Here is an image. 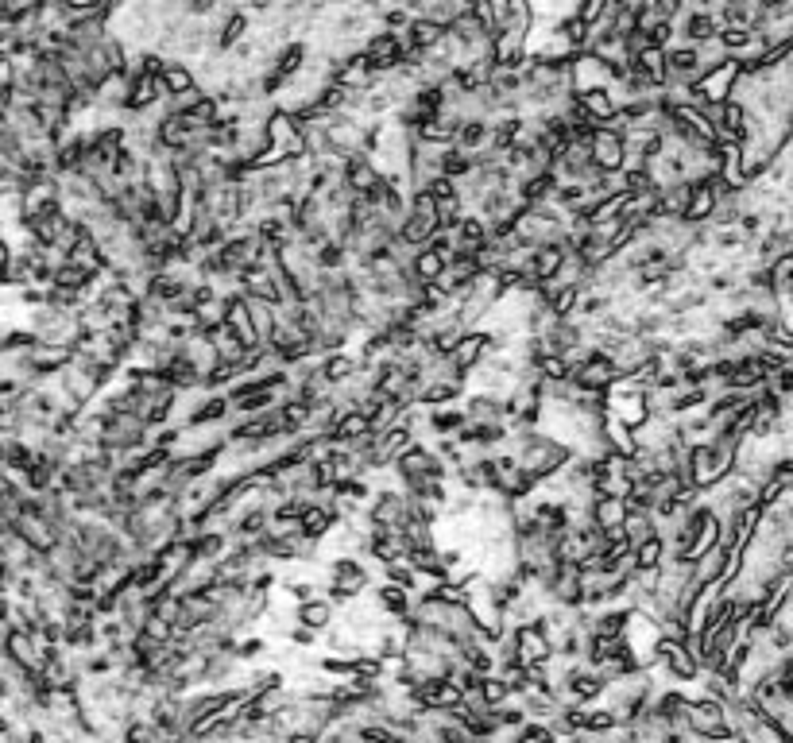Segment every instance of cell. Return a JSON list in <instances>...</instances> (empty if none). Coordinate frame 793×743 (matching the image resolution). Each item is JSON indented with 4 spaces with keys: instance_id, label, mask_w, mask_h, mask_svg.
Wrapping results in <instances>:
<instances>
[{
    "instance_id": "obj_30",
    "label": "cell",
    "mask_w": 793,
    "mask_h": 743,
    "mask_svg": "<svg viewBox=\"0 0 793 743\" xmlns=\"http://www.w3.org/2000/svg\"><path fill=\"white\" fill-rule=\"evenodd\" d=\"M78 326H82V337H105L113 322H109V314L97 306V302H86L82 310H78Z\"/></svg>"
},
{
    "instance_id": "obj_14",
    "label": "cell",
    "mask_w": 793,
    "mask_h": 743,
    "mask_svg": "<svg viewBox=\"0 0 793 743\" xmlns=\"http://www.w3.org/2000/svg\"><path fill=\"white\" fill-rule=\"evenodd\" d=\"M569 380L577 387H585V391H608L612 387V380H616V368H612V360L608 357H600V353H592V357L581 364V368H573L569 372Z\"/></svg>"
},
{
    "instance_id": "obj_34",
    "label": "cell",
    "mask_w": 793,
    "mask_h": 743,
    "mask_svg": "<svg viewBox=\"0 0 793 743\" xmlns=\"http://www.w3.org/2000/svg\"><path fill=\"white\" fill-rule=\"evenodd\" d=\"M604 4L608 0H581V4H573V20L581 24V28H592V24H600V16H604Z\"/></svg>"
},
{
    "instance_id": "obj_29",
    "label": "cell",
    "mask_w": 793,
    "mask_h": 743,
    "mask_svg": "<svg viewBox=\"0 0 793 743\" xmlns=\"http://www.w3.org/2000/svg\"><path fill=\"white\" fill-rule=\"evenodd\" d=\"M441 271H445V260H441L438 252H430V248H418L414 252V264H411V275L426 287V283H438Z\"/></svg>"
},
{
    "instance_id": "obj_7",
    "label": "cell",
    "mask_w": 793,
    "mask_h": 743,
    "mask_svg": "<svg viewBox=\"0 0 793 743\" xmlns=\"http://www.w3.org/2000/svg\"><path fill=\"white\" fill-rule=\"evenodd\" d=\"M0 654H4L12 666H20L24 674H39V670L47 666V658L35 651L28 631H4V635H0Z\"/></svg>"
},
{
    "instance_id": "obj_27",
    "label": "cell",
    "mask_w": 793,
    "mask_h": 743,
    "mask_svg": "<svg viewBox=\"0 0 793 743\" xmlns=\"http://www.w3.org/2000/svg\"><path fill=\"white\" fill-rule=\"evenodd\" d=\"M225 310H229V306H225V302H221V298H206V302H202V306H194V329H198V333H217V329L225 326Z\"/></svg>"
},
{
    "instance_id": "obj_5",
    "label": "cell",
    "mask_w": 793,
    "mask_h": 743,
    "mask_svg": "<svg viewBox=\"0 0 793 743\" xmlns=\"http://www.w3.org/2000/svg\"><path fill=\"white\" fill-rule=\"evenodd\" d=\"M488 357V333H480V329H465L461 333V341L449 349V368H453V376L457 380H465L472 368H480V360Z\"/></svg>"
},
{
    "instance_id": "obj_26",
    "label": "cell",
    "mask_w": 793,
    "mask_h": 743,
    "mask_svg": "<svg viewBox=\"0 0 793 743\" xmlns=\"http://www.w3.org/2000/svg\"><path fill=\"white\" fill-rule=\"evenodd\" d=\"M573 101L585 109L588 117L596 120V124H608V120L616 117V105H612V97L604 90H588V93H573Z\"/></svg>"
},
{
    "instance_id": "obj_6",
    "label": "cell",
    "mask_w": 793,
    "mask_h": 743,
    "mask_svg": "<svg viewBox=\"0 0 793 743\" xmlns=\"http://www.w3.org/2000/svg\"><path fill=\"white\" fill-rule=\"evenodd\" d=\"M147 426L140 415H109L105 418V434H101V449H140L144 446Z\"/></svg>"
},
{
    "instance_id": "obj_16",
    "label": "cell",
    "mask_w": 793,
    "mask_h": 743,
    "mask_svg": "<svg viewBox=\"0 0 793 743\" xmlns=\"http://www.w3.org/2000/svg\"><path fill=\"white\" fill-rule=\"evenodd\" d=\"M74 360L70 349H55V345H35L28 353V368L35 372V380H47V376H59L62 368Z\"/></svg>"
},
{
    "instance_id": "obj_1",
    "label": "cell",
    "mask_w": 793,
    "mask_h": 743,
    "mask_svg": "<svg viewBox=\"0 0 793 743\" xmlns=\"http://www.w3.org/2000/svg\"><path fill=\"white\" fill-rule=\"evenodd\" d=\"M569 457H573L569 449L558 446V442H550V438H542V434L534 430L527 442H523V449L515 453V465H519V473L530 476L534 484H542V480H550V476L558 473Z\"/></svg>"
},
{
    "instance_id": "obj_19",
    "label": "cell",
    "mask_w": 793,
    "mask_h": 743,
    "mask_svg": "<svg viewBox=\"0 0 793 743\" xmlns=\"http://www.w3.org/2000/svg\"><path fill=\"white\" fill-rule=\"evenodd\" d=\"M728 554H732V546H716V550H708L705 558H697V562H693V585H701V589H705V585H720Z\"/></svg>"
},
{
    "instance_id": "obj_35",
    "label": "cell",
    "mask_w": 793,
    "mask_h": 743,
    "mask_svg": "<svg viewBox=\"0 0 793 743\" xmlns=\"http://www.w3.org/2000/svg\"><path fill=\"white\" fill-rule=\"evenodd\" d=\"M8 264H12V248H8L4 237H0V271H8Z\"/></svg>"
},
{
    "instance_id": "obj_17",
    "label": "cell",
    "mask_w": 793,
    "mask_h": 743,
    "mask_svg": "<svg viewBox=\"0 0 793 743\" xmlns=\"http://www.w3.org/2000/svg\"><path fill=\"white\" fill-rule=\"evenodd\" d=\"M229 310H225V329L236 337V345L248 353V349H260V341H256V333H252V322H248V306H244V298H233V302H225Z\"/></svg>"
},
{
    "instance_id": "obj_2",
    "label": "cell",
    "mask_w": 793,
    "mask_h": 743,
    "mask_svg": "<svg viewBox=\"0 0 793 743\" xmlns=\"http://www.w3.org/2000/svg\"><path fill=\"white\" fill-rule=\"evenodd\" d=\"M685 732H689L693 740H705V743L732 740V728H728L724 705H716V701H708V697L685 701Z\"/></svg>"
},
{
    "instance_id": "obj_23",
    "label": "cell",
    "mask_w": 793,
    "mask_h": 743,
    "mask_svg": "<svg viewBox=\"0 0 793 743\" xmlns=\"http://www.w3.org/2000/svg\"><path fill=\"white\" fill-rule=\"evenodd\" d=\"M240 295L256 298V302H271L275 306V279L267 268H252L240 275Z\"/></svg>"
},
{
    "instance_id": "obj_11",
    "label": "cell",
    "mask_w": 793,
    "mask_h": 743,
    "mask_svg": "<svg viewBox=\"0 0 793 743\" xmlns=\"http://www.w3.org/2000/svg\"><path fill=\"white\" fill-rule=\"evenodd\" d=\"M623 519H627V504L619 500V496H596L592 507H588V523L600 531V535L608 538H623L619 535V527H623Z\"/></svg>"
},
{
    "instance_id": "obj_31",
    "label": "cell",
    "mask_w": 793,
    "mask_h": 743,
    "mask_svg": "<svg viewBox=\"0 0 793 743\" xmlns=\"http://www.w3.org/2000/svg\"><path fill=\"white\" fill-rule=\"evenodd\" d=\"M631 562H635V569H658V565L666 562V546H662V538L654 535V538H647V542H639V546L631 550Z\"/></svg>"
},
{
    "instance_id": "obj_32",
    "label": "cell",
    "mask_w": 793,
    "mask_h": 743,
    "mask_svg": "<svg viewBox=\"0 0 793 743\" xmlns=\"http://www.w3.org/2000/svg\"><path fill=\"white\" fill-rule=\"evenodd\" d=\"M476 693H480V701L488 705V709H500L511 701V689L500 682V674H484L480 682H476Z\"/></svg>"
},
{
    "instance_id": "obj_3",
    "label": "cell",
    "mask_w": 793,
    "mask_h": 743,
    "mask_svg": "<svg viewBox=\"0 0 793 743\" xmlns=\"http://www.w3.org/2000/svg\"><path fill=\"white\" fill-rule=\"evenodd\" d=\"M12 535L20 538L24 546H28L31 554H39V558H47L55 546H59V535H55V527L43 519V515H35L31 507H24L16 519H12Z\"/></svg>"
},
{
    "instance_id": "obj_12",
    "label": "cell",
    "mask_w": 793,
    "mask_h": 743,
    "mask_svg": "<svg viewBox=\"0 0 793 743\" xmlns=\"http://www.w3.org/2000/svg\"><path fill=\"white\" fill-rule=\"evenodd\" d=\"M716 546H720V523H716L712 511H705V507L697 504V515H693V542H689V550H685L681 558L693 565L697 558H705L708 550H716Z\"/></svg>"
},
{
    "instance_id": "obj_9",
    "label": "cell",
    "mask_w": 793,
    "mask_h": 743,
    "mask_svg": "<svg viewBox=\"0 0 793 743\" xmlns=\"http://www.w3.org/2000/svg\"><path fill=\"white\" fill-rule=\"evenodd\" d=\"M569 86L573 93H588V90H608L612 86V70L592 55H577L569 62Z\"/></svg>"
},
{
    "instance_id": "obj_33",
    "label": "cell",
    "mask_w": 793,
    "mask_h": 743,
    "mask_svg": "<svg viewBox=\"0 0 793 743\" xmlns=\"http://www.w3.org/2000/svg\"><path fill=\"white\" fill-rule=\"evenodd\" d=\"M693 55H697V78H701V74H708V70H716L720 62H728L724 47H720L716 39H708V43H701V47H693Z\"/></svg>"
},
{
    "instance_id": "obj_25",
    "label": "cell",
    "mask_w": 793,
    "mask_h": 743,
    "mask_svg": "<svg viewBox=\"0 0 793 743\" xmlns=\"http://www.w3.org/2000/svg\"><path fill=\"white\" fill-rule=\"evenodd\" d=\"M619 535H623V542L635 550L639 542L654 538V515H650V511H627V519H623Z\"/></svg>"
},
{
    "instance_id": "obj_22",
    "label": "cell",
    "mask_w": 793,
    "mask_h": 743,
    "mask_svg": "<svg viewBox=\"0 0 793 743\" xmlns=\"http://www.w3.org/2000/svg\"><path fill=\"white\" fill-rule=\"evenodd\" d=\"M372 600L380 604L383 616H407L411 612V593L399 589V585H387V581L372 585Z\"/></svg>"
},
{
    "instance_id": "obj_10",
    "label": "cell",
    "mask_w": 793,
    "mask_h": 743,
    "mask_svg": "<svg viewBox=\"0 0 793 743\" xmlns=\"http://www.w3.org/2000/svg\"><path fill=\"white\" fill-rule=\"evenodd\" d=\"M635 434V446L639 453H662V449H670L677 442V426L670 415H650L639 430H631Z\"/></svg>"
},
{
    "instance_id": "obj_4",
    "label": "cell",
    "mask_w": 793,
    "mask_h": 743,
    "mask_svg": "<svg viewBox=\"0 0 793 743\" xmlns=\"http://www.w3.org/2000/svg\"><path fill=\"white\" fill-rule=\"evenodd\" d=\"M735 78H739V62L728 59L720 62L716 70H708L697 78V86H693V97H697V105H724L728 101V93H732Z\"/></svg>"
},
{
    "instance_id": "obj_18",
    "label": "cell",
    "mask_w": 793,
    "mask_h": 743,
    "mask_svg": "<svg viewBox=\"0 0 793 743\" xmlns=\"http://www.w3.org/2000/svg\"><path fill=\"white\" fill-rule=\"evenodd\" d=\"M356 372H360V364H356L349 353H325V357L318 360V376L329 384V391H333V387H341V384H349Z\"/></svg>"
},
{
    "instance_id": "obj_8",
    "label": "cell",
    "mask_w": 793,
    "mask_h": 743,
    "mask_svg": "<svg viewBox=\"0 0 793 743\" xmlns=\"http://www.w3.org/2000/svg\"><path fill=\"white\" fill-rule=\"evenodd\" d=\"M511 651H515V662H519V666H538V662H546V658L554 654V643H550L534 624H527V627H515V631H511Z\"/></svg>"
},
{
    "instance_id": "obj_21",
    "label": "cell",
    "mask_w": 793,
    "mask_h": 743,
    "mask_svg": "<svg viewBox=\"0 0 793 743\" xmlns=\"http://www.w3.org/2000/svg\"><path fill=\"white\" fill-rule=\"evenodd\" d=\"M155 562H159V569H163L167 577H178L186 565L194 562V542H182V538L167 542V546L155 554Z\"/></svg>"
},
{
    "instance_id": "obj_28",
    "label": "cell",
    "mask_w": 793,
    "mask_h": 743,
    "mask_svg": "<svg viewBox=\"0 0 793 743\" xmlns=\"http://www.w3.org/2000/svg\"><path fill=\"white\" fill-rule=\"evenodd\" d=\"M159 82H163V90L171 93V97H178V93H186V90H198V86H194L190 66H186V62H175V59H167L163 74H159Z\"/></svg>"
},
{
    "instance_id": "obj_20",
    "label": "cell",
    "mask_w": 793,
    "mask_h": 743,
    "mask_svg": "<svg viewBox=\"0 0 793 743\" xmlns=\"http://www.w3.org/2000/svg\"><path fill=\"white\" fill-rule=\"evenodd\" d=\"M337 527V519L329 515V511H322V507L306 504L302 507V515H298V535L306 538V542H322L329 531Z\"/></svg>"
},
{
    "instance_id": "obj_15",
    "label": "cell",
    "mask_w": 793,
    "mask_h": 743,
    "mask_svg": "<svg viewBox=\"0 0 793 743\" xmlns=\"http://www.w3.org/2000/svg\"><path fill=\"white\" fill-rule=\"evenodd\" d=\"M333 620H337V608H333L325 596H314V600H306V604H298V608H294V624L306 627V631H314V635L329 631Z\"/></svg>"
},
{
    "instance_id": "obj_13",
    "label": "cell",
    "mask_w": 793,
    "mask_h": 743,
    "mask_svg": "<svg viewBox=\"0 0 793 743\" xmlns=\"http://www.w3.org/2000/svg\"><path fill=\"white\" fill-rule=\"evenodd\" d=\"M178 360H186V364L202 376V384H206L209 376H213V368H217V349H213V341H209L206 333H190V337L178 345Z\"/></svg>"
},
{
    "instance_id": "obj_24",
    "label": "cell",
    "mask_w": 793,
    "mask_h": 743,
    "mask_svg": "<svg viewBox=\"0 0 793 743\" xmlns=\"http://www.w3.org/2000/svg\"><path fill=\"white\" fill-rule=\"evenodd\" d=\"M244 306H248L252 333H256V341H260V349H264L267 341H271V333H275V306H271V302H256V298H244Z\"/></svg>"
}]
</instances>
